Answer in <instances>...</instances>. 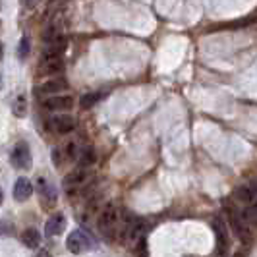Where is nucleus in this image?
I'll use <instances>...</instances> for the list:
<instances>
[{
  "instance_id": "14",
  "label": "nucleus",
  "mask_w": 257,
  "mask_h": 257,
  "mask_svg": "<svg viewBox=\"0 0 257 257\" xmlns=\"http://www.w3.org/2000/svg\"><path fill=\"white\" fill-rule=\"evenodd\" d=\"M236 197L242 201V203H253L257 199V188L255 186H251V184H247V186H240L238 190H236Z\"/></svg>"
},
{
  "instance_id": "15",
  "label": "nucleus",
  "mask_w": 257,
  "mask_h": 257,
  "mask_svg": "<svg viewBox=\"0 0 257 257\" xmlns=\"http://www.w3.org/2000/svg\"><path fill=\"white\" fill-rule=\"evenodd\" d=\"M22 242L24 245H27L29 249H35L39 244H41V234H39L35 228H26L22 232Z\"/></svg>"
},
{
  "instance_id": "13",
  "label": "nucleus",
  "mask_w": 257,
  "mask_h": 257,
  "mask_svg": "<svg viewBox=\"0 0 257 257\" xmlns=\"http://www.w3.org/2000/svg\"><path fill=\"white\" fill-rule=\"evenodd\" d=\"M37 190L41 193V199H43L45 205H54V201H56V190H54V186H52L51 182L45 180V178H39Z\"/></svg>"
},
{
  "instance_id": "18",
  "label": "nucleus",
  "mask_w": 257,
  "mask_h": 257,
  "mask_svg": "<svg viewBox=\"0 0 257 257\" xmlns=\"http://www.w3.org/2000/svg\"><path fill=\"white\" fill-rule=\"evenodd\" d=\"M29 51H31L29 37H22V39H20V45H18V56H20V60H27Z\"/></svg>"
},
{
  "instance_id": "5",
  "label": "nucleus",
  "mask_w": 257,
  "mask_h": 257,
  "mask_svg": "<svg viewBox=\"0 0 257 257\" xmlns=\"http://www.w3.org/2000/svg\"><path fill=\"white\" fill-rule=\"evenodd\" d=\"M230 222H232L234 232H236V236H238L244 244H249V242H251V230H249V226H247V220H245L244 213H242V215H238V213H234V211H232Z\"/></svg>"
},
{
  "instance_id": "26",
  "label": "nucleus",
  "mask_w": 257,
  "mask_h": 257,
  "mask_svg": "<svg viewBox=\"0 0 257 257\" xmlns=\"http://www.w3.org/2000/svg\"><path fill=\"white\" fill-rule=\"evenodd\" d=\"M2 201H4V192H2V188H0V205H2Z\"/></svg>"
},
{
  "instance_id": "25",
  "label": "nucleus",
  "mask_w": 257,
  "mask_h": 257,
  "mask_svg": "<svg viewBox=\"0 0 257 257\" xmlns=\"http://www.w3.org/2000/svg\"><path fill=\"white\" fill-rule=\"evenodd\" d=\"M35 257H51V253H49L47 249H43V251H39V253Z\"/></svg>"
},
{
  "instance_id": "3",
  "label": "nucleus",
  "mask_w": 257,
  "mask_h": 257,
  "mask_svg": "<svg viewBox=\"0 0 257 257\" xmlns=\"http://www.w3.org/2000/svg\"><path fill=\"white\" fill-rule=\"evenodd\" d=\"M213 230H215V238H217V257H226L228 249H230V240H228V230L226 224L220 217H215L213 220Z\"/></svg>"
},
{
  "instance_id": "19",
  "label": "nucleus",
  "mask_w": 257,
  "mask_h": 257,
  "mask_svg": "<svg viewBox=\"0 0 257 257\" xmlns=\"http://www.w3.org/2000/svg\"><path fill=\"white\" fill-rule=\"evenodd\" d=\"M26 97L24 95H20L16 101H14V106H12V110H14V114L18 116V118H24L26 116Z\"/></svg>"
},
{
  "instance_id": "1",
  "label": "nucleus",
  "mask_w": 257,
  "mask_h": 257,
  "mask_svg": "<svg viewBox=\"0 0 257 257\" xmlns=\"http://www.w3.org/2000/svg\"><path fill=\"white\" fill-rule=\"evenodd\" d=\"M97 226H99V232L104 240L112 242L116 238V234L120 230V211L116 203H106L104 209L99 215V220H97Z\"/></svg>"
},
{
  "instance_id": "6",
  "label": "nucleus",
  "mask_w": 257,
  "mask_h": 257,
  "mask_svg": "<svg viewBox=\"0 0 257 257\" xmlns=\"http://www.w3.org/2000/svg\"><path fill=\"white\" fill-rule=\"evenodd\" d=\"M43 106L47 110H58V112H62V110H70L74 106V99L70 95H52V97L43 101Z\"/></svg>"
},
{
  "instance_id": "17",
  "label": "nucleus",
  "mask_w": 257,
  "mask_h": 257,
  "mask_svg": "<svg viewBox=\"0 0 257 257\" xmlns=\"http://www.w3.org/2000/svg\"><path fill=\"white\" fill-rule=\"evenodd\" d=\"M95 159H97V155L95 151L87 147V149H83L81 153H79V165L81 167H91V165H95Z\"/></svg>"
},
{
  "instance_id": "2",
  "label": "nucleus",
  "mask_w": 257,
  "mask_h": 257,
  "mask_svg": "<svg viewBox=\"0 0 257 257\" xmlns=\"http://www.w3.org/2000/svg\"><path fill=\"white\" fill-rule=\"evenodd\" d=\"M66 247H68V251H70V253L79 255V253H83L85 249L97 247V244H95V240L91 238L87 232L74 230V232H70V236L66 238Z\"/></svg>"
},
{
  "instance_id": "16",
  "label": "nucleus",
  "mask_w": 257,
  "mask_h": 257,
  "mask_svg": "<svg viewBox=\"0 0 257 257\" xmlns=\"http://www.w3.org/2000/svg\"><path fill=\"white\" fill-rule=\"evenodd\" d=\"M101 97H103V93H85L83 97H81V101H79V104H81V108H91V106H95V104L101 101Z\"/></svg>"
},
{
  "instance_id": "12",
  "label": "nucleus",
  "mask_w": 257,
  "mask_h": 257,
  "mask_svg": "<svg viewBox=\"0 0 257 257\" xmlns=\"http://www.w3.org/2000/svg\"><path fill=\"white\" fill-rule=\"evenodd\" d=\"M64 70V62L62 58H41V66H39V74L45 76H52V74H60Z\"/></svg>"
},
{
  "instance_id": "23",
  "label": "nucleus",
  "mask_w": 257,
  "mask_h": 257,
  "mask_svg": "<svg viewBox=\"0 0 257 257\" xmlns=\"http://www.w3.org/2000/svg\"><path fill=\"white\" fill-rule=\"evenodd\" d=\"M52 159H54V165H56V167H60V157H58V149H54V151H52Z\"/></svg>"
},
{
  "instance_id": "22",
  "label": "nucleus",
  "mask_w": 257,
  "mask_h": 257,
  "mask_svg": "<svg viewBox=\"0 0 257 257\" xmlns=\"http://www.w3.org/2000/svg\"><path fill=\"white\" fill-rule=\"evenodd\" d=\"M247 253H249V249H247V247H240V249H238V253H236L234 257H247Z\"/></svg>"
},
{
  "instance_id": "11",
  "label": "nucleus",
  "mask_w": 257,
  "mask_h": 257,
  "mask_svg": "<svg viewBox=\"0 0 257 257\" xmlns=\"http://www.w3.org/2000/svg\"><path fill=\"white\" fill-rule=\"evenodd\" d=\"M31 195H33V184L27 178H18L16 184H14V199L24 203Z\"/></svg>"
},
{
  "instance_id": "10",
  "label": "nucleus",
  "mask_w": 257,
  "mask_h": 257,
  "mask_svg": "<svg viewBox=\"0 0 257 257\" xmlns=\"http://www.w3.org/2000/svg\"><path fill=\"white\" fill-rule=\"evenodd\" d=\"M87 180H89V174H87L85 167H81V168H77V170H74V172H70V174L66 176L64 186L68 188V190L76 192L77 188H81V186H83Z\"/></svg>"
},
{
  "instance_id": "4",
  "label": "nucleus",
  "mask_w": 257,
  "mask_h": 257,
  "mask_svg": "<svg viewBox=\"0 0 257 257\" xmlns=\"http://www.w3.org/2000/svg\"><path fill=\"white\" fill-rule=\"evenodd\" d=\"M10 161L16 168L20 170H27L33 165V157H31V151H29V145L26 142H20L14 145L12 153H10Z\"/></svg>"
},
{
  "instance_id": "7",
  "label": "nucleus",
  "mask_w": 257,
  "mask_h": 257,
  "mask_svg": "<svg viewBox=\"0 0 257 257\" xmlns=\"http://www.w3.org/2000/svg\"><path fill=\"white\" fill-rule=\"evenodd\" d=\"M66 89H68V81L64 77H52V79H47L45 83L39 85L37 93H41V95H60Z\"/></svg>"
},
{
  "instance_id": "24",
  "label": "nucleus",
  "mask_w": 257,
  "mask_h": 257,
  "mask_svg": "<svg viewBox=\"0 0 257 257\" xmlns=\"http://www.w3.org/2000/svg\"><path fill=\"white\" fill-rule=\"evenodd\" d=\"M24 2H26L27 8H35V6L39 4V0H24Z\"/></svg>"
},
{
  "instance_id": "9",
  "label": "nucleus",
  "mask_w": 257,
  "mask_h": 257,
  "mask_svg": "<svg viewBox=\"0 0 257 257\" xmlns=\"http://www.w3.org/2000/svg\"><path fill=\"white\" fill-rule=\"evenodd\" d=\"M66 228V217L62 213H54L52 217H49V220L45 222V236H58L62 234Z\"/></svg>"
},
{
  "instance_id": "27",
  "label": "nucleus",
  "mask_w": 257,
  "mask_h": 257,
  "mask_svg": "<svg viewBox=\"0 0 257 257\" xmlns=\"http://www.w3.org/2000/svg\"><path fill=\"white\" fill-rule=\"evenodd\" d=\"M0 58H2V45H0Z\"/></svg>"
},
{
  "instance_id": "21",
  "label": "nucleus",
  "mask_w": 257,
  "mask_h": 257,
  "mask_svg": "<svg viewBox=\"0 0 257 257\" xmlns=\"http://www.w3.org/2000/svg\"><path fill=\"white\" fill-rule=\"evenodd\" d=\"M68 157L70 159H79V149H77V143L76 142H70L68 143Z\"/></svg>"
},
{
  "instance_id": "8",
  "label": "nucleus",
  "mask_w": 257,
  "mask_h": 257,
  "mask_svg": "<svg viewBox=\"0 0 257 257\" xmlns=\"http://www.w3.org/2000/svg\"><path fill=\"white\" fill-rule=\"evenodd\" d=\"M51 128L56 132V134H70V132H74L76 130V120L72 118V116L68 114H58L51 118Z\"/></svg>"
},
{
  "instance_id": "20",
  "label": "nucleus",
  "mask_w": 257,
  "mask_h": 257,
  "mask_svg": "<svg viewBox=\"0 0 257 257\" xmlns=\"http://www.w3.org/2000/svg\"><path fill=\"white\" fill-rule=\"evenodd\" d=\"M134 251H136V255L138 257H147L149 251H147V238H145V234L136 240V247H134Z\"/></svg>"
}]
</instances>
